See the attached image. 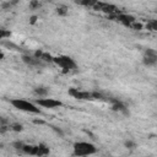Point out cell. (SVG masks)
<instances>
[{"label":"cell","mask_w":157,"mask_h":157,"mask_svg":"<svg viewBox=\"0 0 157 157\" xmlns=\"http://www.w3.org/2000/svg\"><path fill=\"white\" fill-rule=\"evenodd\" d=\"M10 103L12 104L13 108L22 110V112H26V113H33V114H40L42 113V110L38 108V105L36 103L22 99V98H13V99H11Z\"/></svg>","instance_id":"obj_1"},{"label":"cell","mask_w":157,"mask_h":157,"mask_svg":"<svg viewBox=\"0 0 157 157\" xmlns=\"http://www.w3.org/2000/svg\"><path fill=\"white\" fill-rule=\"evenodd\" d=\"M97 152V147L88 141H77L74 144V156L76 157H86Z\"/></svg>","instance_id":"obj_2"},{"label":"cell","mask_w":157,"mask_h":157,"mask_svg":"<svg viewBox=\"0 0 157 157\" xmlns=\"http://www.w3.org/2000/svg\"><path fill=\"white\" fill-rule=\"evenodd\" d=\"M53 63H55L58 66H60L64 71H70V70H74L76 69V63L72 58L70 56H66V55H59V56H55L53 59Z\"/></svg>","instance_id":"obj_3"},{"label":"cell","mask_w":157,"mask_h":157,"mask_svg":"<svg viewBox=\"0 0 157 157\" xmlns=\"http://www.w3.org/2000/svg\"><path fill=\"white\" fill-rule=\"evenodd\" d=\"M36 104L39 105V107L47 108V109H54V108L61 107V105H63V102L59 101V99H55V98L44 97V98H38V99L36 101Z\"/></svg>","instance_id":"obj_4"},{"label":"cell","mask_w":157,"mask_h":157,"mask_svg":"<svg viewBox=\"0 0 157 157\" xmlns=\"http://www.w3.org/2000/svg\"><path fill=\"white\" fill-rule=\"evenodd\" d=\"M142 63L146 66H153L157 64V52L153 49H146L142 56Z\"/></svg>","instance_id":"obj_5"},{"label":"cell","mask_w":157,"mask_h":157,"mask_svg":"<svg viewBox=\"0 0 157 157\" xmlns=\"http://www.w3.org/2000/svg\"><path fill=\"white\" fill-rule=\"evenodd\" d=\"M69 94L76 99H93L92 92H87V91H80L78 88H70L69 90Z\"/></svg>","instance_id":"obj_6"},{"label":"cell","mask_w":157,"mask_h":157,"mask_svg":"<svg viewBox=\"0 0 157 157\" xmlns=\"http://www.w3.org/2000/svg\"><path fill=\"white\" fill-rule=\"evenodd\" d=\"M117 20L120 21L121 23H124L125 26H131L134 22H135V18L130 15H125V13H120L117 16Z\"/></svg>","instance_id":"obj_7"},{"label":"cell","mask_w":157,"mask_h":157,"mask_svg":"<svg viewBox=\"0 0 157 157\" xmlns=\"http://www.w3.org/2000/svg\"><path fill=\"white\" fill-rule=\"evenodd\" d=\"M112 109L115 110V112H120V113H124V114H128V108L126 105L120 102V101H114L113 105H112Z\"/></svg>","instance_id":"obj_8"},{"label":"cell","mask_w":157,"mask_h":157,"mask_svg":"<svg viewBox=\"0 0 157 157\" xmlns=\"http://www.w3.org/2000/svg\"><path fill=\"white\" fill-rule=\"evenodd\" d=\"M22 152H25L26 155L36 156V157H37V153H38V146H34V145H25L23 148H22Z\"/></svg>","instance_id":"obj_9"},{"label":"cell","mask_w":157,"mask_h":157,"mask_svg":"<svg viewBox=\"0 0 157 157\" xmlns=\"http://www.w3.org/2000/svg\"><path fill=\"white\" fill-rule=\"evenodd\" d=\"M22 61L26 63L27 65H37L40 60L37 59L36 56L33 58V56H31V55H22Z\"/></svg>","instance_id":"obj_10"},{"label":"cell","mask_w":157,"mask_h":157,"mask_svg":"<svg viewBox=\"0 0 157 157\" xmlns=\"http://www.w3.org/2000/svg\"><path fill=\"white\" fill-rule=\"evenodd\" d=\"M49 153V147H47L45 145H38V153L37 157H45Z\"/></svg>","instance_id":"obj_11"},{"label":"cell","mask_w":157,"mask_h":157,"mask_svg":"<svg viewBox=\"0 0 157 157\" xmlns=\"http://www.w3.org/2000/svg\"><path fill=\"white\" fill-rule=\"evenodd\" d=\"M67 12H69V9H67L66 5H59V6L56 7V13H58L59 16H66Z\"/></svg>","instance_id":"obj_12"},{"label":"cell","mask_w":157,"mask_h":157,"mask_svg":"<svg viewBox=\"0 0 157 157\" xmlns=\"http://www.w3.org/2000/svg\"><path fill=\"white\" fill-rule=\"evenodd\" d=\"M34 93L37 96H39V98H44L47 96L48 91H47L45 87H37V88H34Z\"/></svg>","instance_id":"obj_13"},{"label":"cell","mask_w":157,"mask_h":157,"mask_svg":"<svg viewBox=\"0 0 157 157\" xmlns=\"http://www.w3.org/2000/svg\"><path fill=\"white\" fill-rule=\"evenodd\" d=\"M146 28L148 31H157V20H151L146 23Z\"/></svg>","instance_id":"obj_14"},{"label":"cell","mask_w":157,"mask_h":157,"mask_svg":"<svg viewBox=\"0 0 157 157\" xmlns=\"http://www.w3.org/2000/svg\"><path fill=\"white\" fill-rule=\"evenodd\" d=\"M124 145H125V147L129 148V150H134V148L136 147V144H135L132 140H126V141L124 142Z\"/></svg>","instance_id":"obj_15"},{"label":"cell","mask_w":157,"mask_h":157,"mask_svg":"<svg viewBox=\"0 0 157 157\" xmlns=\"http://www.w3.org/2000/svg\"><path fill=\"white\" fill-rule=\"evenodd\" d=\"M10 129L13 130V131H21L23 129V126L21 124H18V123H13V124L10 125Z\"/></svg>","instance_id":"obj_16"},{"label":"cell","mask_w":157,"mask_h":157,"mask_svg":"<svg viewBox=\"0 0 157 157\" xmlns=\"http://www.w3.org/2000/svg\"><path fill=\"white\" fill-rule=\"evenodd\" d=\"M130 27H131V28H134L135 31H141V29H142V25H141V23H137L136 21H135Z\"/></svg>","instance_id":"obj_17"},{"label":"cell","mask_w":157,"mask_h":157,"mask_svg":"<svg viewBox=\"0 0 157 157\" xmlns=\"http://www.w3.org/2000/svg\"><path fill=\"white\" fill-rule=\"evenodd\" d=\"M6 36H10V32H5V29H1V34H0V37H1V38H5Z\"/></svg>","instance_id":"obj_18"},{"label":"cell","mask_w":157,"mask_h":157,"mask_svg":"<svg viewBox=\"0 0 157 157\" xmlns=\"http://www.w3.org/2000/svg\"><path fill=\"white\" fill-rule=\"evenodd\" d=\"M36 21H37V16H32L31 17V23H34Z\"/></svg>","instance_id":"obj_19"},{"label":"cell","mask_w":157,"mask_h":157,"mask_svg":"<svg viewBox=\"0 0 157 157\" xmlns=\"http://www.w3.org/2000/svg\"><path fill=\"white\" fill-rule=\"evenodd\" d=\"M45 157H48V156H45Z\"/></svg>","instance_id":"obj_20"}]
</instances>
